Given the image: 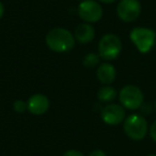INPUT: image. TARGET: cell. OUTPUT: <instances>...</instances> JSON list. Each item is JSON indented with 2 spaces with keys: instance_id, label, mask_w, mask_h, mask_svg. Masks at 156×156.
<instances>
[{
  "instance_id": "obj_1",
  "label": "cell",
  "mask_w": 156,
  "mask_h": 156,
  "mask_svg": "<svg viewBox=\"0 0 156 156\" xmlns=\"http://www.w3.org/2000/svg\"><path fill=\"white\" fill-rule=\"evenodd\" d=\"M46 45L50 50L59 54L67 52L75 46V37L65 28H54L46 35Z\"/></svg>"
},
{
  "instance_id": "obj_2",
  "label": "cell",
  "mask_w": 156,
  "mask_h": 156,
  "mask_svg": "<svg viewBox=\"0 0 156 156\" xmlns=\"http://www.w3.org/2000/svg\"><path fill=\"white\" fill-rule=\"evenodd\" d=\"M124 133L128 138L135 141H140L145 138L147 132H149V126L147 122L141 115H130L124 120L123 124Z\"/></svg>"
},
{
  "instance_id": "obj_3",
  "label": "cell",
  "mask_w": 156,
  "mask_h": 156,
  "mask_svg": "<svg viewBox=\"0 0 156 156\" xmlns=\"http://www.w3.org/2000/svg\"><path fill=\"white\" fill-rule=\"evenodd\" d=\"M129 39L139 52L147 54L153 48L156 41V32L145 27H136L129 32Z\"/></svg>"
},
{
  "instance_id": "obj_4",
  "label": "cell",
  "mask_w": 156,
  "mask_h": 156,
  "mask_svg": "<svg viewBox=\"0 0 156 156\" xmlns=\"http://www.w3.org/2000/svg\"><path fill=\"white\" fill-rule=\"evenodd\" d=\"M122 50V42L118 35L113 33L105 34L98 42V51L102 59L107 61L115 60Z\"/></svg>"
},
{
  "instance_id": "obj_5",
  "label": "cell",
  "mask_w": 156,
  "mask_h": 156,
  "mask_svg": "<svg viewBox=\"0 0 156 156\" xmlns=\"http://www.w3.org/2000/svg\"><path fill=\"white\" fill-rule=\"evenodd\" d=\"M119 101L124 108L129 110H137L143 105L144 96L140 88L134 85H127L120 90Z\"/></svg>"
},
{
  "instance_id": "obj_6",
  "label": "cell",
  "mask_w": 156,
  "mask_h": 156,
  "mask_svg": "<svg viewBox=\"0 0 156 156\" xmlns=\"http://www.w3.org/2000/svg\"><path fill=\"white\" fill-rule=\"evenodd\" d=\"M77 13L85 23H98L103 16V8L98 1L83 0L78 5Z\"/></svg>"
},
{
  "instance_id": "obj_7",
  "label": "cell",
  "mask_w": 156,
  "mask_h": 156,
  "mask_svg": "<svg viewBox=\"0 0 156 156\" xmlns=\"http://www.w3.org/2000/svg\"><path fill=\"white\" fill-rule=\"evenodd\" d=\"M117 14L122 22H135L141 14L139 0H121L117 5Z\"/></svg>"
},
{
  "instance_id": "obj_8",
  "label": "cell",
  "mask_w": 156,
  "mask_h": 156,
  "mask_svg": "<svg viewBox=\"0 0 156 156\" xmlns=\"http://www.w3.org/2000/svg\"><path fill=\"white\" fill-rule=\"evenodd\" d=\"M101 118L108 125H118L125 120V108L119 104H108L101 111Z\"/></svg>"
},
{
  "instance_id": "obj_9",
  "label": "cell",
  "mask_w": 156,
  "mask_h": 156,
  "mask_svg": "<svg viewBox=\"0 0 156 156\" xmlns=\"http://www.w3.org/2000/svg\"><path fill=\"white\" fill-rule=\"evenodd\" d=\"M49 100L44 94H33L27 101V110L34 115H42L49 109Z\"/></svg>"
},
{
  "instance_id": "obj_10",
  "label": "cell",
  "mask_w": 156,
  "mask_h": 156,
  "mask_svg": "<svg viewBox=\"0 0 156 156\" xmlns=\"http://www.w3.org/2000/svg\"><path fill=\"white\" fill-rule=\"evenodd\" d=\"M96 77L104 85H110L115 80L117 77V71L115 67L111 63L104 62L98 66L96 71Z\"/></svg>"
},
{
  "instance_id": "obj_11",
  "label": "cell",
  "mask_w": 156,
  "mask_h": 156,
  "mask_svg": "<svg viewBox=\"0 0 156 156\" xmlns=\"http://www.w3.org/2000/svg\"><path fill=\"white\" fill-rule=\"evenodd\" d=\"M75 40L81 44H88L94 39L95 37V30L94 28L88 23L78 25L74 31Z\"/></svg>"
},
{
  "instance_id": "obj_12",
  "label": "cell",
  "mask_w": 156,
  "mask_h": 156,
  "mask_svg": "<svg viewBox=\"0 0 156 156\" xmlns=\"http://www.w3.org/2000/svg\"><path fill=\"white\" fill-rule=\"evenodd\" d=\"M117 91L115 88L110 87V86H105L102 87L98 92V98L103 103H109L112 102L115 98H117Z\"/></svg>"
},
{
  "instance_id": "obj_13",
  "label": "cell",
  "mask_w": 156,
  "mask_h": 156,
  "mask_svg": "<svg viewBox=\"0 0 156 156\" xmlns=\"http://www.w3.org/2000/svg\"><path fill=\"white\" fill-rule=\"evenodd\" d=\"M100 55L95 54V52H90L87 56L83 58V64L85 65L86 67H89V69H92V67L96 66V65L100 63Z\"/></svg>"
},
{
  "instance_id": "obj_14",
  "label": "cell",
  "mask_w": 156,
  "mask_h": 156,
  "mask_svg": "<svg viewBox=\"0 0 156 156\" xmlns=\"http://www.w3.org/2000/svg\"><path fill=\"white\" fill-rule=\"evenodd\" d=\"M13 109L15 112L17 113H23L27 110V102L22 100H17L13 103Z\"/></svg>"
},
{
  "instance_id": "obj_15",
  "label": "cell",
  "mask_w": 156,
  "mask_h": 156,
  "mask_svg": "<svg viewBox=\"0 0 156 156\" xmlns=\"http://www.w3.org/2000/svg\"><path fill=\"white\" fill-rule=\"evenodd\" d=\"M62 156H85L80 151L78 150H69V151L64 152Z\"/></svg>"
},
{
  "instance_id": "obj_16",
  "label": "cell",
  "mask_w": 156,
  "mask_h": 156,
  "mask_svg": "<svg viewBox=\"0 0 156 156\" xmlns=\"http://www.w3.org/2000/svg\"><path fill=\"white\" fill-rule=\"evenodd\" d=\"M149 132H150V136H151L152 140L156 142V120L153 122V123H152V125H151V127H150Z\"/></svg>"
},
{
  "instance_id": "obj_17",
  "label": "cell",
  "mask_w": 156,
  "mask_h": 156,
  "mask_svg": "<svg viewBox=\"0 0 156 156\" xmlns=\"http://www.w3.org/2000/svg\"><path fill=\"white\" fill-rule=\"evenodd\" d=\"M89 156H107V155L104 151H102V150H94L93 152L90 153Z\"/></svg>"
},
{
  "instance_id": "obj_18",
  "label": "cell",
  "mask_w": 156,
  "mask_h": 156,
  "mask_svg": "<svg viewBox=\"0 0 156 156\" xmlns=\"http://www.w3.org/2000/svg\"><path fill=\"white\" fill-rule=\"evenodd\" d=\"M3 14H5V5H3V3L0 1V20L2 18Z\"/></svg>"
},
{
  "instance_id": "obj_19",
  "label": "cell",
  "mask_w": 156,
  "mask_h": 156,
  "mask_svg": "<svg viewBox=\"0 0 156 156\" xmlns=\"http://www.w3.org/2000/svg\"><path fill=\"white\" fill-rule=\"evenodd\" d=\"M98 1H101L102 3H112L115 0H98Z\"/></svg>"
},
{
  "instance_id": "obj_20",
  "label": "cell",
  "mask_w": 156,
  "mask_h": 156,
  "mask_svg": "<svg viewBox=\"0 0 156 156\" xmlns=\"http://www.w3.org/2000/svg\"><path fill=\"white\" fill-rule=\"evenodd\" d=\"M147 156H156L155 154H149V155H147Z\"/></svg>"
},
{
  "instance_id": "obj_21",
  "label": "cell",
  "mask_w": 156,
  "mask_h": 156,
  "mask_svg": "<svg viewBox=\"0 0 156 156\" xmlns=\"http://www.w3.org/2000/svg\"><path fill=\"white\" fill-rule=\"evenodd\" d=\"M155 110H156V102H155Z\"/></svg>"
}]
</instances>
